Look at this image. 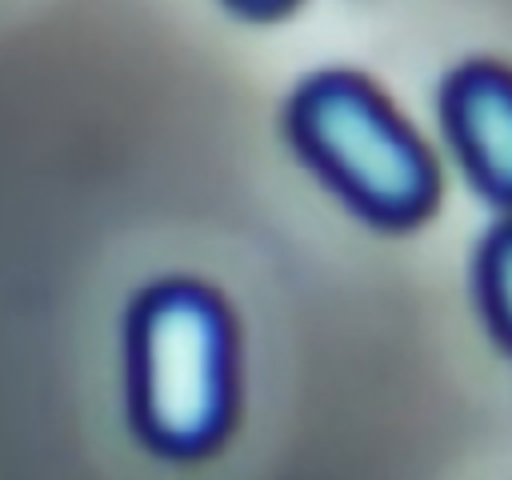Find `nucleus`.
Masks as SVG:
<instances>
[{"label": "nucleus", "mask_w": 512, "mask_h": 480, "mask_svg": "<svg viewBox=\"0 0 512 480\" xmlns=\"http://www.w3.org/2000/svg\"><path fill=\"white\" fill-rule=\"evenodd\" d=\"M440 120L468 180L512 212V72L476 60L440 88Z\"/></svg>", "instance_id": "nucleus-3"}, {"label": "nucleus", "mask_w": 512, "mask_h": 480, "mask_svg": "<svg viewBox=\"0 0 512 480\" xmlns=\"http://www.w3.org/2000/svg\"><path fill=\"white\" fill-rule=\"evenodd\" d=\"M128 412L164 460L212 452L236 412V336L216 292L156 280L128 308Z\"/></svg>", "instance_id": "nucleus-1"}, {"label": "nucleus", "mask_w": 512, "mask_h": 480, "mask_svg": "<svg viewBox=\"0 0 512 480\" xmlns=\"http://www.w3.org/2000/svg\"><path fill=\"white\" fill-rule=\"evenodd\" d=\"M476 288L496 340L512 352V216L488 232L476 260Z\"/></svg>", "instance_id": "nucleus-4"}, {"label": "nucleus", "mask_w": 512, "mask_h": 480, "mask_svg": "<svg viewBox=\"0 0 512 480\" xmlns=\"http://www.w3.org/2000/svg\"><path fill=\"white\" fill-rule=\"evenodd\" d=\"M288 136L320 180L380 228H408L436 200L432 156L360 76L304 80L288 108Z\"/></svg>", "instance_id": "nucleus-2"}, {"label": "nucleus", "mask_w": 512, "mask_h": 480, "mask_svg": "<svg viewBox=\"0 0 512 480\" xmlns=\"http://www.w3.org/2000/svg\"><path fill=\"white\" fill-rule=\"evenodd\" d=\"M232 12H240V16H280V12H288L296 0H224Z\"/></svg>", "instance_id": "nucleus-5"}]
</instances>
